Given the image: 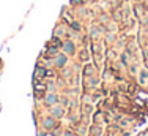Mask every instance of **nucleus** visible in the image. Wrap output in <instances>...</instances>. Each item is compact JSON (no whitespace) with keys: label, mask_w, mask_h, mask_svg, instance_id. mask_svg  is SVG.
Returning <instances> with one entry per match:
<instances>
[{"label":"nucleus","mask_w":148,"mask_h":136,"mask_svg":"<svg viewBox=\"0 0 148 136\" xmlns=\"http://www.w3.org/2000/svg\"><path fill=\"white\" fill-rule=\"evenodd\" d=\"M46 103H49V105H54V103H57V97H55L54 93H49V95L46 97Z\"/></svg>","instance_id":"obj_1"},{"label":"nucleus","mask_w":148,"mask_h":136,"mask_svg":"<svg viewBox=\"0 0 148 136\" xmlns=\"http://www.w3.org/2000/svg\"><path fill=\"white\" fill-rule=\"evenodd\" d=\"M63 49H65V52H74V44L71 41H68V43H65Z\"/></svg>","instance_id":"obj_2"},{"label":"nucleus","mask_w":148,"mask_h":136,"mask_svg":"<svg viewBox=\"0 0 148 136\" xmlns=\"http://www.w3.org/2000/svg\"><path fill=\"white\" fill-rule=\"evenodd\" d=\"M55 63H57L58 67L65 65V63H66V55H58V57H57V60H55Z\"/></svg>","instance_id":"obj_3"},{"label":"nucleus","mask_w":148,"mask_h":136,"mask_svg":"<svg viewBox=\"0 0 148 136\" xmlns=\"http://www.w3.org/2000/svg\"><path fill=\"white\" fill-rule=\"evenodd\" d=\"M44 127H46V128H52V127H54V119H46L44 120Z\"/></svg>","instance_id":"obj_4"},{"label":"nucleus","mask_w":148,"mask_h":136,"mask_svg":"<svg viewBox=\"0 0 148 136\" xmlns=\"http://www.w3.org/2000/svg\"><path fill=\"white\" fill-rule=\"evenodd\" d=\"M54 114H55V116H61V111H60L58 108H55V109H54Z\"/></svg>","instance_id":"obj_5"},{"label":"nucleus","mask_w":148,"mask_h":136,"mask_svg":"<svg viewBox=\"0 0 148 136\" xmlns=\"http://www.w3.org/2000/svg\"><path fill=\"white\" fill-rule=\"evenodd\" d=\"M65 136H73V135H71V133H65Z\"/></svg>","instance_id":"obj_6"},{"label":"nucleus","mask_w":148,"mask_h":136,"mask_svg":"<svg viewBox=\"0 0 148 136\" xmlns=\"http://www.w3.org/2000/svg\"><path fill=\"white\" fill-rule=\"evenodd\" d=\"M73 2H76V3H81V0H73Z\"/></svg>","instance_id":"obj_7"}]
</instances>
